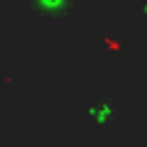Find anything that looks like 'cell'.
Segmentation results:
<instances>
[{
  "mask_svg": "<svg viewBox=\"0 0 147 147\" xmlns=\"http://www.w3.org/2000/svg\"><path fill=\"white\" fill-rule=\"evenodd\" d=\"M85 117L99 126L101 131H108L115 126V119H117V106L110 96H99L94 101H90L85 106Z\"/></svg>",
  "mask_w": 147,
  "mask_h": 147,
  "instance_id": "6da1fadb",
  "label": "cell"
},
{
  "mask_svg": "<svg viewBox=\"0 0 147 147\" xmlns=\"http://www.w3.org/2000/svg\"><path fill=\"white\" fill-rule=\"evenodd\" d=\"M30 5L34 7V11H39L48 18H55V16L60 18L69 9V0H30Z\"/></svg>",
  "mask_w": 147,
  "mask_h": 147,
  "instance_id": "7a4b0ae2",
  "label": "cell"
}]
</instances>
